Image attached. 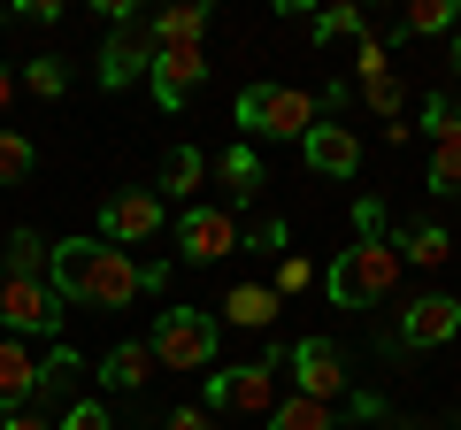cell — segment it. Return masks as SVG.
Instances as JSON below:
<instances>
[{"label":"cell","instance_id":"obj_22","mask_svg":"<svg viewBox=\"0 0 461 430\" xmlns=\"http://www.w3.org/2000/svg\"><path fill=\"white\" fill-rule=\"evenodd\" d=\"M461 23V0H415L408 8V31L415 39H438V31H454Z\"/></svg>","mask_w":461,"mask_h":430},{"label":"cell","instance_id":"obj_8","mask_svg":"<svg viewBox=\"0 0 461 430\" xmlns=\"http://www.w3.org/2000/svg\"><path fill=\"white\" fill-rule=\"evenodd\" d=\"M177 254L185 262H223V254H239V215L230 208H193L177 223Z\"/></svg>","mask_w":461,"mask_h":430},{"label":"cell","instance_id":"obj_27","mask_svg":"<svg viewBox=\"0 0 461 430\" xmlns=\"http://www.w3.org/2000/svg\"><path fill=\"white\" fill-rule=\"evenodd\" d=\"M315 39H354V47H362L369 23H362V8H323V16H315Z\"/></svg>","mask_w":461,"mask_h":430},{"label":"cell","instance_id":"obj_4","mask_svg":"<svg viewBox=\"0 0 461 430\" xmlns=\"http://www.w3.org/2000/svg\"><path fill=\"white\" fill-rule=\"evenodd\" d=\"M147 354H154V369H208V362H215V315H200V308H162Z\"/></svg>","mask_w":461,"mask_h":430},{"label":"cell","instance_id":"obj_16","mask_svg":"<svg viewBox=\"0 0 461 430\" xmlns=\"http://www.w3.org/2000/svg\"><path fill=\"white\" fill-rule=\"evenodd\" d=\"M277 308H285V300L269 292V284H230V292H223V323H239V331H269Z\"/></svg>","mask_w":461,"mask_h":430},{"label":"cell","instance_id":"obj_6","mask_svg":"<svg viewBox=\"0 0 461 430\" xmlns=\"http://www.w3.org/2000/svg\"><path fill=\"white\" fill-rule=\"evenodd\" d=\"M0 323H8V338H54V323H62L54 284L47 277H8L0 284Z\"/></svg>","mask_w":461,"mask_h":430},{"label":"cell","instance_id":"obj_29","mask_svg":"<svg viewBox=\"0 0 461 430\" xmlns=\"http://www.w3.org/2000/svg\"><path fill=\"white\" fill-rule=\"evenodd\" d=\"M54 430H115V423H108V408H100V399H69Z\"/></svg>","mask_w":461,"mask_h":430},{"label":"cell","instance_id":"obj_3","mask_svg":"<svg viewBox=\"0 0 461 430\" xmlns=\"http://www.w3.org/2000/svg\"><path fill=\"white\" fill-rule=\"evenodd\" d=\"M239 123H247L254 139H308L315 123H323V108H315L308 93H293V85H247V93H239Z\"/></svg>","mask_w":461,"mask_h":430},{"label":"cell","instance_id":"obj_26","mask_svg":"<svg viewBox=\"0 0 461 430\" xmlns=\"http://www.w3.org/2000/svg\"><path fill=\"white\" fill-rule=\"evenodd\" d=\"M23 85H32L39 100H54L69 85V69H62V54H32V62H23Z\"/></svg>","mask_w":461,"mask_h":430},{"label":"cell","instance_id":"obj_24","mask_svg":"<svg viewBox=\"0 0 461 430\" xmlns=\"http://www.w3.org/2000/svg\"><path fill=\"white\" fill-rule=\"evenodd\" d=\"M430 193H461V139H438V147H430Z\"/></svg>","mask_w":461,"mask_h":430},{"label":"cell","instance_id":"obj_38","mask_svg":"<svg viewBox=\"0 0 461 430\" xmlns=\"http://www.w3.org/2000/svg\"><path fill=\"white\" fill-rule=\"evenodd\" d=\"M454 69H461V23H454Z\"/></svg>","mask_w":461,"mask_h":430},{"label":"cell","instance_id":"obj_18","mask_svg":"<svg viewBox=\"0 0 461 430\" xmlns=\"http://www.w3.org/2000/svg\"><path fill=\"white\" fill-rule=\"evenodd\" d=\"M269 430H339V415H330L323 399L293 392V399H277V408H269Z\"/></svg>","mask_w":461,"mask_h":430},{"label":"cell","instance_id":"obj_30","mask_svg":"<svg viewBox=\"0 0 461 430\" xmlns=\"http://www.w3.org/2000/svg\"><path fill=\"white\" fill-rule=\"evenodd\" d=\"M354 77H393V54H384V39H362V47H354Z\"/></svg>","mask_w":461,"mask_h":430},{"label":"cell","instance_id":"obj_10","mask_svg":"<svg viewBox=\"0 0 461 430\" xmlns=\"http://www.w3.org/2000/svg\"><path fill=\"white\" fill-rule=\"evenodd\" d=\"M147 77H154V100H162V108H185V100L208 85V62H200V47H154Z\"/></svg>","mask_w":461,"mask_h":430},{"label":"cell","instance_id":"obj_25","mask_svg":"<svg viewBox=\"0 0 461 430\" xmlns=\"http://www.w3.org/2000/svg\"><path fill=\"white\" fill-rule=\"evenodd\" d=\"M32 162H39L32 139H23V131H0V184H23V177H32Z\"/></svg>","mask_w":461,"mask_h":430},{"label":"cell","instance_id":"obj_34","mask_svg":"<svg viewBox=\"0 0 461 430\" xmlns=\"http://www.w3.org/2000/svg\"><path fill=\"white\" fill-rule=\"evenodd\" d=\"M162 430H215V415H200V408H177Z\"/></svg>","mask_w":461,"mask_h":430},{"label":"cell","instance_id":"obj_12","mask_svg":"<svg viewBox=\"0 0 461 430\" xmlns=\"http://www.w3.org/2000/svg\"><path fill=\"white\" fill-rule=\"evenodd\" d=\"M300 154H308L315 177H354V169H362V139L346 131V123H315V131L300 139Z\"/></svg>","mask_w":461,"mask_h":430},{"label":"cell","instance_id":"obj_21","mask_svg":"<svg viewBox=\"0 0 461 430\" xmlns=\"http://www.w3.org/2000/svg\"><path fill=\"white\" fill-rule=\"evenodd\" d=\"M400 246H408L400 262H415V269H446V254H454V238H446L438 223H423V231H408Z\"/></svg>","mask_w":461,"mask_h":430},{"label":"cell","instance_id":"obj_33","mask_svg":"<svg viewBox=\"0 0 461 430\" xmlns=\"http://www.w3.org/2000/svg\"><path fill=\"white\" fill-rule=\"evenodd\" d=\"M247 246H269V254H277V246H285V223H277V215H262V223H254V238H247Z\"/></svg>","mask_w":461,"mask_h":430},{"label":"cell","instance_id":"obj_13","mask_svg":"<svg viewBox=\"0 0 461 430\" xmlns=\"http://www.w3.org/2000/svg\"><path fill=\"white\" fill-rule=\"evenodd\" d=\"M139 69H154V47H147V23H115L108 47H100V85H131Z\"/></svg>","mask_w":461,"mask_h":430},{"label":"cell","instance_id":"obj_19","mask_svg":"<svg viewBox=\"0 0 461 430\" xmlns=\"http://www.w3.org/2000/svg\"><path fill=\"white\" fill-rule=\"evenodd\" d=\"M0 262H8V277H47V262H54V246L39 231H16L8 238V254H0Z\"/></svg>","mask_w":461,"mask_h":430},{"label":"cell","instance_id":"obj_37","mask_svg":"<svg viewBox=\"0 0 461 430\" xmlns=\"http://www.w3.org/2000/svg\"><path fill=\"white\" fill-rule=\"evenodd\" d=\"M8 100H16V69L0 62V108H8Z\"/></svg>","mask_w":461,"mask_h":430},{"label":"cell","instance_id":"obj_31","mask_svg":"<svg viewBox=\"0 0 461 430\" xmlns=\"http://www.w3.org/2000/svg\"><path fill=\"white\" fill-rule=\"evenodd\" d=\"M423 131H430V147H438V139H461V108H454V100H430V108H423Z\"/></svg>","mask_w":461,"mask_h":430},{"label":"cell","instance_id":"obj_17","mask_svg":"<svg viewBox=\"0 0 461 430\" xmlns=\"http://www.w3.org/2000/svg\"><path fill=\"white\" fill-rule=\"evenodd\" d=\"M215 184H223V200H254V193H262V162H254V147H230L223 162H215Z\"/></svg>","mask_w":461,"mask_h":430},{"label":"cell","instance_id":"obj_11","mask_svg":"<svg viewBox=\"0 0 461 430\" xmlns=\"http://www.w3.org/2000/svg\"><path fill=\"white\" fill-rule=\"evenodd\" d=\"M454 331H461V300H446V292L408 300V315H400V346H446Z\"/></svg>","mask_w":461,"mask_h":430},{"label":"cell","instance_id":"obj_35","mask_svg":"<svg viewBox=\"0 0 461 430\" xmlns=\"http://www.w3.org/2000/svg\"><path fill=\"white\" fill-rule=\"evenodd\" d=\"M16 16H23V23H54V16H62V0H23Z\"/></svg>","mask_w":461,"mask_h":430},{"label":"cell","instance_id":"obj_7","mask_svg":"<svg viewBox=\"0 0 461 430\" xmlns=\"http://www.w3.org/2000/svg\"><path fill=\"white\" fill-rule=\"evenodd\" d=\"M154 231H162V193H115L100 208V238L108 246H147Z\"/></svg>","mask_w":461,"mask_h":430},{"label":"cell","instance_id":"obj_15","mask_svg":"<svg viewBox=\"0 0 461 430\" xmlns=\"http://www.w3.org/2000/svg\"><path fill=\"white\" fill-rule=\"evenodd\" d=\"M208 39V0H185V8H162L147 23V47H200Z\"/></svg>","mask_w":461,"mask_h":430},{"label":"cell","instance_id":"obj_39","mask_svg":"<svg viewBox=\"0 0 461 430\" xmlns=\"http://www.w3.org/2000/svg\"><path fill=\"white\" fill-rule=\"evenodd\" d=\"M0 284H8V262H0Z\"/></svg>","mask_w":461,"mask_h":430},{"label":"cell","instance_id":"obj_5","mask_svg":"<svg viewBox=\"0 0 461 430\" xmlns=\"http://www.w3.org/2000/svg\"><path fill=\"white\" fill-rule=\"evenodd\" d=\"M277 408V362H247V369H215L208 384V415H269Z\"/></svg>","mask_w":461,"mask_h":430},{"label":"cell","instance_id":"obj_32","mask_svg":"<svg viewBox=\"0 0 461 430\" xmlns=\"http://www.w3.org/2000/svg\"><path fill=\"white\" fill-rule=\"evenodd\" d=\"M308 284H315V269L300 262V254H285V262H277V284H269V292H277V300H293V292H308Z\"/></svg>","mask_w":461,"mask_h":430},{"label":"cell","instance_id":"obj_9","mask_svg":"<svg viewBox=\"0 0 461 430\" xmlns=\"http://www.w3.org/2000/svg\"><path fill=\"white\" fill-rule=\"evenodd\" d=\"M293 377H300V392L308 399H346V354L330 346V338H300L293 346Z\"/></svg>","mask_w":461,"mask_h":430},{"label":"cell","instance_id":"obj_14","mask_svg":"<svg viewBox=\"0 0 461 430\" xmlns=\"http://www.w3.org/2000/svg\"><path fill=\"white\" fill-rule=\"evenodd\" d=\"M32 392H39V362H32V346H23V338H0V415H16Z\"/></svg>","mask_w":461,"mask_h":430},{"label":"cell","instance_id":"obj_2","mask_svg":"<svg viewBox=\"0 0 461 430\" xmlns=\"http://www.w3.org/2000/svg\"><path fill=\"white\" fill-rule=\"evenodd\" d=\"M323 284H330L339 308H377V300L400 284V246H384V238H354V246L330 262Z\"/></svg>","mask_w":461,"mask_h":430},{"label":"cell","instance_id":"obj_36","mask_svg":"<svg viewBox=\"0 0 461 430\" xmlns=\"http://www.w3.org/2000/svg\"><path fill=\"white\" fill-rule=\"evenodd\" d=\"M0 430H54V423H47V415H32V408H16V415H8Z\"/></svg>","mask_w":461,"mask_h":430},{"label":"cell","instance_id":"obj_1","mask_svg":"<svg viewBox=\"0 0 461 430\" xmlns=\"http://www.w3.org/2000/svg\"><path fill=\"white\" fill-rule=\"evenodd\" d=\"M47 284H54V300H62V308H131L139 292H162L169 269L131 262V254L108 246V238H69V246H54Z\"/></svg>","mask_w":461,"mask_h":430},{"label":"cell","instance_id":"obj_40","mask_svg":"<svg viewBox=\"0 0 461 430\" xmlns=\"http://www.w3.org/2000/svg\"><path fill=\"white\" fill-rule=\"evenodd\" d=\"M454 430H461V415H454Z\"/></svg>","mask_w":461,"mask_h":430},{"label":"cell","instance_id":"obj_20","mask_svg":"<svg viewBox=\"0 0 461 430\" xmlns=\"http://www.w3.org/2000/svg\"><path fill=\"white\" fill-rule=\"evenodd\" d=\"M100 377H108L115 392H139V384L154 377V354H147V346H115V354H108V369H100Z\"/></svg>","mask_w":461,"mask_h":430},{"label":"cell","instance_id":"obj_28","mask_svg":"<svg viewBox=\"0 0 461 430\" xmlns=\"http://www.w3.org/2000/svg\"><path fill=\"white\" fill-rule=\"evenodd\" d=\"M362 100L377 108L384 123H400V100H408V85H400V77H369V85H362Z\"/></svg>","mask_w":461,"mask_h":430},{"label":"cell","instance_id":"obj_23","mask_svg":"<svg viewBox=\"0 0 461 430\" xmlns=\"http://www.w3.org/2000/svg\"><path fill=\"white\" fill-rule=\"evenodd\" d=\"M200 177H208V162H200V147H177L162 162V193H200Z\"/></svg>","mask_w":461,"mask_h":430}]
</instances>
